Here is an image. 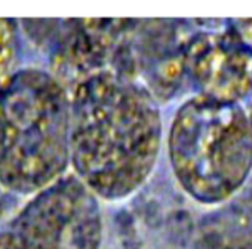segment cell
I'll return each instance as SVG.
<instances>
[{
  "label": "cell",
  "mask_w": 252,
  "mask_h": 249,
  "mask_svg": "<svg viewBox=\"0 0 252 249\" xmlns=\"http://www.w3.org/2000/svg\"><path fill=\"white\" fill-rule=\"evenodd\" d=\"M70 162L99 197L134 194L150 177L162 143L155 93L134 77L101 71L70 92Z\"/></svg>",
  "instance_id": "1"
},
{
  "label": "cell",
  "mask_w": 252,
  "mask_h": 249,
  "mask_svg": "<svg viewBox=\"0 0 252 249\" xmlns=\"http://www.w3.org/2000/svg\"><path fill=\"white\" fill-rule=\"evenodd\" d=\"M246 99H248V102H246V108H245V110H246L248 117H249V122H251V124H252V88H251V91H249Z\"/></svg>",
  "instance_id": "10"
},
{
  "label": "cell",
  "mask_w": 252,
  "mask_h": 249,
  "mask_svg": "<svg viewBox=\"0 0 252 249\" xmlns=\"http://www.w3.org/2000/svg\"><path fill=\"white\" fill-rule=\"evenodd\" d=\"M70 119V93L51 71H15L0 91V184L33 196L64 177Z\"/></svg>",
  "instance_id": "2"
},
{
  "label": "cell",
  "mask_w": 252,
  "mask_h": 249,
  "mask_svg": "<svg viewBox=\"0 0 252 249\" xmlns=\"http://www.w3.org/2000/svg\"><path fill=\"white\" fill-rule=\"evenodd\" d=\"M0 249H29L24 242L11 230L0 231Z\"/></svg>",
  "instance_id": "9"
},
{
  "label": "cell",
  "mask_w": 252,
  "mask_h": 249,
  "mask_svg": "<svg viewBox=\"0 0 252 249\" xmlns=\"http://www.w3.org/2000/svg\"><path fill=\"white\" fill-rule=\"evenodd\" d=\"M135 24L128 20L63 21L51 55V73L68 93L79 82L101 71L132 77V54L126 40Z\"/></svg>",
  "instance_id": "5"
},
{
  "label": "cell",
  "mask_w": 252,
  "mask_h": 249,
  "mask_svg": "<svg viewBox=\"0 0 252 249\" xmlns=\"http://www.w3.org/2000/svg\"><path fill=\"white\" fill-rule=\"evenodd\" d=\"M194 249H252V177L199 224Z\"/></svg>",
  "instance_id": "7"
},
{
  "label": "cell",
  "mask_w": 252,
  "mask_h": 249,
  "mask_svg": "<svg viewBox=\"0 0 252 249\" xmlns=\"http://www.w3.org/2000/svg\"><path fill=\"white\" fill-rule=\"evenodd\" d=\"M29 249H101L99 197L73 172L33 194L9 228Z\"/></svg>",
  "instance_id": "4"
},
{
  "label": "cell",
  "mask_w": 252,
  "mask_h": 249,
  "mask_svg": "<svg viewBox=\"0 0 252 249\" xmlns=\"http://www.w3.org/2000/svg\"><path fill=\"white\" fill-rule=\"evenodd\" d=\"M186 68L199 95L240 102L252 88V49L231 24L227 31L190 39Z\"/></svg>",
  "instance_id": "6"
},
{
  "label": "cell",
  "mask_w": 252,
  "mask_h": 249,
  "mask_svg": "<svg viewBox=\"0 0 252 249\" xmlns=\"http://www.w3.org/2000/svg\"><path fill=\"white\" fill-rule=\"evenodd\" d=\"M17 49V23L11 18H0V91L15 74Z\"/></svg>",
  "instance_id": "8"
},
{
  "label": "cell",
  "mask_w": 252,
  "mask_h": 249,
  "mask_svg": "<svg viewBox=\"0 0 252 249\" xmlns=\"http://www.w3.org/2000/svg\"><path fill=\"white\" fill-rule=\"evenodd\" d=\"M168 152L174 175L191 199L228 202L252 174V124L245 107L194 95L172 119Z\"/></svg>",
  "instance_id": "3"
}]
</instances>
